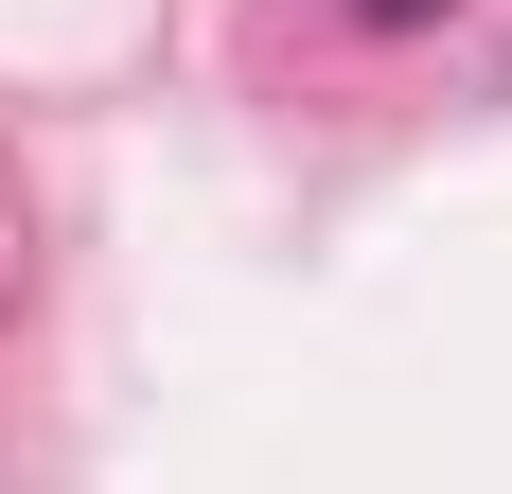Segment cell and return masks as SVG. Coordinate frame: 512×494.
Returning <instances> with one entry per match:
<instances>
[{
    "instance_id": "obj_1",
    "label": "cell",
    "mask_w": 512,
    "mask_h": 494,
    "mask_svg": "<svg viewBox=\"0 0 512 494\" xmlns=\"http://www.w3.org/2000/svg\"><path fill=\"white\" fill-rule=\"evenodd\" d=\"M354 18H371V36H407V18H442V0H354Z\"/></svg>"
}]
</instances>
